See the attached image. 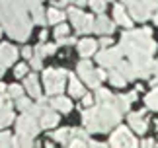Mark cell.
<instances>
[{
	"mask_svg": "<svg viewBox=\"0 0 158 148\" xmlns=\"http://www.w3.org/2000/svg\"><path fill=\"white\" fill-rule=\"evenodd\" d=\"M121 49L125 55H129L131 64L137 68V76H148L152 70V53L156 49V43L150 37V29L144 27L141 31H127L121 37Z\"/></svg>",
	"mask_w": 158,
	"mask_h": 148,
	"instance_id": "cell-1",
	"label": "cell"
},
{
	"mask_svg": "<svg viewBox=\"0 0 158 148\" xmlns=\"http://www.w3.org/2000/svg\"><path fill=\"white\" fill-rule=\"evenodd\" d=\"M121 119V111L115 107V103H106L98 107V123H100V133L109 131V127L117 125Z\"/></svg>",
	"mask_w": 158,
	"mask_h": 148,
	"instance_id": "cell-2",
	"label": "cell"
},
{
	"mask_svg": "<svg viewBox=\"0 0 158 148\" xmlns=\"http://www.w3.org/2000/svg\"><path fill=\"white\" fill-rule=\"evenodd\" d=\"M64 76L66 72L64 70H45V88H47V94H60L64 88Z\"/></svg>",
	"mask_w": 158,
	"mask_h": 148,
	"instance_id": "cell-3",
	"label": "cell"
},
{
	"mask_svg": "<svg viewBox=\"0 0 158 148\" xmlns=\"http://www.w3.org/2000/svg\"><path fill=\"white\" fill-rule=\"evenodd\" d=\"M69 16L72 18V22H74V27L78 29V31L82 33H90L94 31V18H90L88 14H84V12H80L78 8H70L69 10Z\"/></svg>",
	"mask_w": 158,
	"mask_h": 148,
	"instance_id": "cell-4",
	"label": "cell"
},
{
	"mask_svg": "<svg viewBox=\"0 0 158 148\" xmlns=\"http://www.w3.org/2000/svg\"><path fill=\"white\" fill-rule=\"evenodd\" d=\"M111 146L113 148H139L135 137L129 133V129L119 127L117 131L111 134Z\"/></svg>",
	"mask_w": 158,
	"mask_h": 148,
	"instance_id": "cell-5",
	"label": "cell"
},
{
	"mask_svg": "<svg viewBox=\"0 0 158 148\" xmlns=\"http://www.w3.org/2000/svg\"><path fill=\"white\" fill-rule=\"evenodd\" d=\"M121 57H123V49L113 47V49H107V51L98 53V63L102 66H119Z\"/></svg>",
	"mask_w": 158,
	"mask_h": 148,
	"instance_id": "cell-6",
	"label": "cell"
},
{
	"mask_svg": "<svg viewBox=\"0 0 158 148\" xmlns=\"http://www.w3.org/2000/svg\"><path fill=\"white\" fill-rule=\"evenodd\" d=\"M37 133H39V127H37V123H35V119L31 115H23V117L18 119V134H20V137L31 138Z\"/></svg>",
	"mask_w": 158,
	"mask_h": 148,
	"instance_id": "cell-7",
	"label": "cell"
},
{
	"mask_svg": "<svg viewBox=\"0 0 158 148\" xmlns=\"http://www.w3.org/2000/svg\"><path fill=\"white\" fill-rule=\"evenodd\" d=\"M129 10H131V16L135 18L137 22H147L150 18V10L144 6L141 0H135V2L129 4Z\"/></svg>",
	"mask_w": 158,
	"mask_h": 148,
	"instance_id": "cell-8",
	"label": "cell"
},
{
	"mask_svg": "<svg viewBox=\"0 0 158 148\" xmlns=\"http://www.w3.org/2000/svg\"><path fill=\"white\" fill-rule=\"evenodd\" d=\"M16 57H18V53L12 45H8V43H2V45H0V63L4 66L12 64L16 60Z\"/></svg>",
	"mask_w": 158,
	"mask_h": 148,
	"instance_id": "cell-9",
	"label": "cell"
},
{
	"mask_svg": "<svg viewBox=\"0 0 158 148\" xmlns=\"http://www.w3.org/2000/svg\"><path fill=\"white\" fill-rule=\"evenodd\" d=\"M144 111H137V113H131L129 115V125L133 131H137L139 134H143L144 131H147V121L143 119Z\"/></svg>",
	"mask_w": 158,
	"mask_h": 148,
	"instance_id": "cell-10",
	"label": "cell"
},
{
	"mask_svg": "<svg viewBox=\"0 0 158 148\" xmlns=\"http://www.w3.org/2000/svg\"><path fill=\"white\" fill-rule=\"evenodd\" d=\"M113 18H115V22L121 23V26H125L127 29H131V27H133V20L125 14L123 6H119V4H117V6L113 8Z\"/></svg>",
	"mask_w": 158,
	"mask_h": 148,
	"instance_id": "cell-11",
	"label": "cell"
},
{
	"mask_svg": "<svg viewBox=\"0 0 158 148\" xmlns=\"http://www.w3.org/2000/svg\"><path fill=\"white\" fill-rule=\"evenodd\" d=\"M94 31L96 33H111L113 31V23L109 22L106 16H100L98 20L94 22Z\"/></svg>",
	"mask_w": 158,
	"mask_h": 148,
	"instance_id": "cell-12",
	"label": "cell"
},
{
	"mask_svg": "<svg viewBox=\"0 0 158 148\" xmlns=\"http://www.w3.org/2000/svg\"><path fill=\"white\" fill-rule=\"evenodd\" d=\"M96 47H98V43L94 39H82L78 43V53H80L82 57H90V55H94Z\"/></svg>",
	"mask_w": 158,
	"mask_h": 148,
	"instance_id": "cell-13",
	"label": "cell"
},
{
	"mask_svg": "<svg viewBox=\"0 0 158 148\" xmlns=\"http://www.w3.org/2000/svg\"><path fill=\"white\" fill-rule=\"evenodd\" d=\"M57 123H59V113H55V111H45L43 117H41V127L43 129L55 127Z\"/></svg>",
	"mask_w": 158,
	"mask_h": 148,
	"instance_id": "cell-14",
	"label": "cell"
},
{
	"mask_svg": "<svg viewBox=\"0 0 158 148\" xmlns=\"http://www.w3.org/2000/svg\"><path fill=\"white\" fill-rule=\"evenodd\" d=\"M117 72H119L125 80H127V78H137V68H135L133 64H129V63H119Z\"/></svg>",
	"mask_w": 158,
	"mask_h": 148,
	"instance_id": "cell-15",
	"label": "cell"
},
{
	"mask_svg": "<svg viewBox=\"0 0 158 148\" xmlns=\"http://www.w3.org/2000/svg\"><path fill=\"white\" fill-rule=\"evenodd\" d=\"M26 88L33 97H39V82H37V76H35V74H29L26 78Z\"/></svg>",
	"mask_w": 158,
	"mask_h": 148,
	"instance_id": "cell-16",
	"label": "cell"
},
{
	"mask_svg": "<svg viewBox=\"0 0 158 148\" xmlns=\"http://www.w3.org/2000/svg\"><path fill=\"white\" fill-rule=\"evenodd\" d=\"M70 94L74 97H82L84 96V86L80 84V80H78L74 74L70 76Z\"/></svg>",
	"mask_w": 158,
	"mask_h": 148,
	"instance_id": "cell-17",
	"label": "cell"
},
{
	"mask_svg": "<svg viewBox=\"0 0 158 148\" xmlns=\"http://www.w3.org/2000/svg\"><path fill=\"white\" fill-rule=\"evenodd\" d=\"M96 97H98V101H102L104 105H106V103H115V97L111 96V92L104 90V88H98V90H96Z\"/></svg>",
	"mask_w": 158,
	"mask_h": 148,
	"instance_id": "cell-18",
	"label": "cell"
},
{
	"mask_svg": "<svg viewBox=\"0 0 158 148\" xmlns=\"http://www.w3.org/2000/svg\"><path fill=\"white\" fill-rule=\"evenodd\" d=\"M63 20H64V14L60 10H57V8H51L49 12H47V22H51V23H63Z\"/></svg>",
	"mask_w": 158,
	"mask_h": 148,
	"instance_id": "cell-19",
	"label": "cell"
},
{
	"mask_svg": "<svg viewBox=\"0 0 158 148\" xmlns=\"http://www.w3.org/2000/svg\"><path fill=\"white\" fill-rule=\"evenodd\" d=\"M53 105L55 107H57L59 111H63V113H66V111H70V107H72V103L69 101V100H66V97H55V100H53Z\"/></svg>",
	"mask_w": 158,
	"mask_h": 148,
	"instance_id": "cell-20",
	"label": "cell"
},
{
	"mask_svg": "<svg viewBox=\"0 0 158 148\" xmlns=\"http://www.w3.org/2000/svg\"><path fill=\"white\" fill-rule=\"evenodd\" d=\"M144 101H147V107L158 111V88H154L152 92H150V94L144 97Z\"/></svg>",
	"mask_w": 158,
	"mask_h": 148,
	"instance_id": "cell-21",
	"label": "cell"
},
{
	"mask_svg": "<svg viewBox=\"0 0 158 148\" xmlns=\"http://www.w3.org/2000/svg\"><path fill=\"white\" fill-rule=\"evenodd\" d=\"M109 82H111L113 86H117V88H123V86L127 84V80L123 78V76H121V74L117 72V70H113V72H109Z\"/></svg>",
	"mask_w": 158,
	"mask_h": 148,
	"instance_id": "cell-22",
	"label": "cell"
},
{
	"mask_svg": "<svg viewBox=\"0 0 158 148\" xmlns=\"http://www.w3.org/2000/svg\"><path fill=\"white\" fill-rule=\"evenodd\" d=\"M12 148H33L31 144V138H27V137H18L14 138V144H12Z\"/></svg>",
	"mask_w": 158,
	"mask_h": 148,
	"instance_id": "cell-23",
	"label": "cell"
},
{
	"mask_svg": "<svg viewBox=\"0 0 158 148\" xmlns=\"http://www.w3.org/2000/svg\"><path fill=\"white\" fill-rule=\"evenodd\" d=\"M12 119H14V113H12V109H0V129L10 125Z\"/></svg>",
	"mask_w": 158,
	"mask_h": 148,
	"instance_id": "cell-24",
	"label": "cell"
},
{
	"mask_svg": "<svg viewBox=\"0 0 158 148\" xmlns=\"http://www.w3.org/2000/svg\"><path fill=\"white\" fill-rule=\"evenodd\" d=\"M92 64L88 63V60H82V63H78V74H80L82 78H86L88 74H92Z\"/></svg>",
	"mask_w": 158,
	"mask_h": 148,
	"instance_id": "cell-25",
	"label": "cell"
},
{
	"mask_svg": "<svg viewBox=\"0 0 158 148\" xmlns=\"http://www.w3.org/2000/svg\"><path fill=\"white\" fill-rule=\"evenodd\" d=\"M66 35H69V26H64V23H59V26L55 27V37H57V41H59V39H64Z\"/></svg>",
	"mask_w": 158,
	"mask_h": 148,
	"instance_id": "cell-26",
	"label": "cell"
},
{
	"mask_svg": "<svg viewBox=\"0 0 158 148\" xmlns=\"http://www.w3.org/2000/svg\"><path fill=\"white\" fill-rule=\"evenodd\" d=\"M84 82H86L90 88H96L98 90V84H100V78H98V72H92V74H88L86 78H84Z\"/></svg>",
	"mask_w": 158,
	"mask_h": 148,
	"instance_id": "cell-27",
	"label": "cell"
},
{
	"mask_svg": "<svg viewBox=\"0 0 158 148\" xmlns=\"http://www.w3.org/2000/svg\"><path fill=\"white\" fill-rule=\"evenodd\" d=\"M129 100H127V96H119L117 100H115V107H117L119 111H127L129 109Z\"/></svg>",
	"mask_w": 158,
	"mask_h": 148,
	"instance_id": "cell-28",
	"label": "cell"
},
{
	"mask_svg": "<svg viewBox=\"0 0 158 148\" xmlns=\"http://www.w3.org/2000/svg\"><path fill=\"white\" fill-rule=\"evenodd\" d=\"M70 133H72V131H69V129H60V131H57V133L53 134V138H55V140H59V142H66Z\"/></svg>",
	"mask_w": 158,
	"mask_h": 148,
	"instance_id": "cell-29",
	"label": "cell"
},
{
	"mask_svg": "<svg viewBox=\"0 0 158 148\" xmlns=\"http://www.w3.org/2000/svg\"><path fill=\"white\" fill-rule=\"evenodd\" d=\"M12 144H14V140H12V137L8 133H0V148H12Z\"/></svg>",
	"mask_w": 158,
	"mask_h": 148,
	"instance_id": "cell-30",
	"label": "cell"
},
{
	"mask_svg": "<svg viewBox=\"0 0 158 148\" xmlns=\"http://www.w3.org/2000/svg\"><path fill=\"white\" fill-rule=\"evenodd\" d=\"M8 94H10V97H18V100H20L22 94H23V90H22V86L14 84V86H10V88H8Z\"/></svg>",
	"mask_w": 158,
	"mask_h": 148,
	"instance_id": "cell-31",
	"label": "cell"
},
{
	"mask_svg": "<svg viewBox=\"0 0 158 148\" xmlns=\"http://www.w3.org/2000/svg\"><path fill=\"white\" fill-rule=\"evenodd\" d=\"M31 12H33V22H35V23H43V22H45V20H43V18H45V16H43V8H41V6L33 8Z\"/></svg>",
	"mask_w": 158,
	"mask_h": 148,
	"instance_id": "cell-32",
	"label": "cell"
},
{
	"mask_svg": "<svg viewBox=\"0 0 158 148\" xmlns=\"http://www.w3.org/2000/svg\"><path fill=\"white\" fill-rule=\"evenodd\" d=\"M18 107H20L22 111H29V107H31V101H29L27 97H20V100H18Z\"/></svg>",
	"mask_w": 158,
	"mask_h": 148,
	"instance_id": "cell-33",
	"label": "cell"
},
{
	"mask_svg": "<svg viewBox=\"0 0 158 148\" xmlns=\"http://www.w3.org/2000/svg\"><path fill=\"white\" fill-rule=\"evenodd\" d=\"M148 10H158V0H141Z\"/></svg>",
	"mask_w": 158,
	"mask_h": 148,
	"instance_id": "cell-34",
	"label": "cell"
},
{
	"mask_svg": "<svg viewBox=\"0 0 158 148\" xmlns=\"http://www.w3.org/2000/svg\"><path fill=\"white\" fill-rule=\"evenodd\" d=\"M69 148H86V142L80 138H76V140H72V142L69 144Z\"/></svg>",
	"mask_w": 158,
	"mask_h": 148,
	"instance_id": "cell-35",
	"label": "cell"
},
{
	"mask_svg": "<svg viewBox=\"0 0 158 148\" xmlns=\"http://www.w3.org/2000/svg\"><path fill=\"white\" fill-rule=\"evenodd\" d=\"M26 72H27V66H26V64H18V66H16V76H18V78L23 76Z\"/></svg>",
	"mask_w": 158,
	"mask_h": 148,
	"instance_id": "cell-36",
	"label": "cell"
},
{
	"mask_svg": "<svg viewBox=\"0 0 158 148\" xmlns=\"http://www.w3.org/2000/svg\"><path fill=\"white\" fill-rule=\"evenodd\" d=\"M31 68H35V70H39V68H41V59H39V57L31 59Z\"/></svg>",
	"mask_w": 158,
	"mask_h": 148,
	"instance_id": "cell-37",
	"label": "cell"
},
{
	"mask_svg": "<svg viewBox=\"0 0 158 148\" xmlns=\"http://www.w3.org/2000/svg\"><path fill=\"white\" fill-rule=\"evenodd\" d=\"M156 144L152 142V138H147V140H143V144H141V148H154Z\"/></svg>",
	"mask_w": 158,
	"mask_h": 148,
	"instance_id": "cell-38",
	"label": "cell"
},
{
	"mask_svg": "<svg viewBox=\"0 0 158 148\" xmlns=\"http://www.w3.org/2000/svg\"><path fill=\"white\" fill-rule=\"evenodd\" d=\"M60 45H72L74 43V37H64V39H59Z\"/></svg>",
	"mask_w": 158,
	"mask_h": 148,
	"instance_id": "cell-39",
	"label": "cell"
},
{
	"mask_svg": "<svg viewBox=\"0 0 158 148\" xmlns=\"http://www.w3.org/2000/svg\"><path fill=\"white\" fill-rule=\"evenodd\" d=\"M31 51H33V49L26 47V49H23V51H22V55H23V57H26V59H31Z\"/></svg>",
	"mask_w": 158,
	"mask_h": 148,
	"instance_id": "cell-40",
	"label": "cell"
},
{
	"mask_svg": "<svg viewBox=\"0 0 158 148\" xmlns=\"http://www.w3.org/2000/svg\"><path fill=\"white\" fill-rule=\"evenodd\" d=\"M84 105H92V101H94V97H90V96H84Z\"/></svg>",
	"mask_w": 158,
	"mask_h": 148,
	"instance_id": "cell-41",
	"label": "cell"
},
{
	"mask_svg": "<svg viewBox=\"0 0 158 148\" xmlns=\"http://www.w3.org/2000/svg\"><path fill=\"white\" fill-rule=\"evenodd\" d=\"M102 45H104V47H107V45H111V39H109V37H102Z\"/></svg>",
	"mask_w": 158,
	"mask_h": 148,
	"instance_id": "cell-42",
	"label": "cell"
},
{
	"mask_svg": "<svg viewBox=\"0 0 158 148\" xmlns=\"http://www.w3.org/2000/svg\"><path fill=\"white\" fill-rule=\"evenodd\" d=\"M127 100H129V101H135L137 100V90L131 92V94H127Z\"/></svg>",
	"mask_w": 158,
	"mask_h": 148,
	"instance_id": "cell-43",
	"label": "cell"
},
{
	"mask_svg": "<svg viewBox=\"0 0 158 148\" xmlns=\"http://www.w3.org/2000/svg\"><path fill=\"white\" fill-rule=\"evenodd\" d=\"M88 148H106V144H102V142H90Z\"/></svg>",
	"mask_w": 158,
	"mask_h": 148,
	"instance_id": "cell-44",
	"label": "cell"
},
{
	"mask_svg": "<svg viewBox=\"0 0 158 148\" xmlns=\"http://www.w3.org/2000/svg\"><path fill=\"white\" fill-rule=\"evenodd\" d=\"M64 2H74V4H84L86 0H64Z\"/></svg>",
	"mask_w": 158,
	"mask_h": 148,
	"instance_id": "cell-45",
	"label": "cell"
},
{
	"mask_svg": "<svg viewBox=\"0 0 158 148\" xmlns=\"http://www.w3.org/2000/svg\"><path fill=\"white\" fill-rule=\"evenodd\" d=\"M4 68H6V66H4L2 63H0V76H2V74H4Z\"/></svg>",
	"mask_w": 158,
	"mask_h": 148,
	"instance_id": "cell-46",
	"label": "cell"
},
{
	"mask_svg": "<svg viewBox=\"0 0 158 148\" xmlns=\"http://www.w3.org/2000/svg\"><path fill=\"white\" fill-rule=\"evenodd\" d=\"M152 20H154V23H156V26H158V12H156V14H154V18H152Z\"/></svg>",
	"mask_w": 158,
	"mask_h": 148,
	"instance_id": "cell-47",
	"label": "cell"
},
{
	"mask_svg": "<svg viewBox=\"0 0 158 148\" xmlns=\"http://www.w3.org/2000/svg\"><path fill=\"white\" fill-rule=\"evenodd\" d=\"M121 2H123V4H131L133 0H121Z\"/></svg>",
	"mask_w": 158,
	"mask_h": 148,
	"instance_id": "cell-48",
	"label": "cell"
},
{
	"mask_svg": "<svg viewBox=\"0 0 158 148\" xmlns=\"http://www.w3.org/2000/svg\"><path fill=\"white\" fill-rule=\"evenodd\" d=\"M45 148H53V144H51V142H49V144H45Z\"/></svg>",
	"mask_w": 158,
	"mask_h": 148,
	"instance_id": "cell-49",
	"label": "cell"
},
{
	"mask_svg": "<svg viewBox=\"0 0 158 148\" xmlns=\"http://www.w3.org/2000/svg\"><path fill=\"white\" fill-rule=\"evenodd\" d=\"M154 148H158V144H156V146H154Z\"/></svg>",
	"mask_w": 158,
	"mask_h": 148,
	"instance_id": "cell-50",
	"label": "cell"
}]
</instances>
